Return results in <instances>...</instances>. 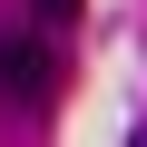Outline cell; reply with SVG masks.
I'll return each instance as SVG.
<instances>
[{
  "label": "cell",
  "mask_w": 147,
  "mask_h": 147,
  "mask_svg": "<svg viewBox=\"0 0 147 147\" xmlns=\"http://www.w3.org/2000/svg\"><path fill=\"white\" fill-rule=\"evenodd\" d=\"M30 20H39V30H69V20H79V0H30Z\"/></svg>",
  "instance_id": "7a4b0ae2"
},
{
  "label": "cell",
  "mask_w": 147,
  "mask_h": 147,
  "mask_svg": "<svg viewBox=\"0 0 147 147\" xmlns=\"http://www.w3.org/2000/svg\"><path fill=\"white\" fill-rule=\"evenodd\" d=\"M0 88L10 98H49L59 88V49L49 39H0Z\"/></svg>",
  "instance_id": "6da1fadb"
},
{
  "label": "cell",
  "mask_w": 147,
  "mask_h": 147,
  "mask_svg": "<svg viewBox=\"0 0 147 147\" xmlns=\"http://www.w3.org/2000/svg\"><path fill=\"white\" fill-rule=\"evenodd\" d=\"M137 147H147V137H137Z\"/></svg>",
  "instance_id": "3957f363"
}]
</instances>
